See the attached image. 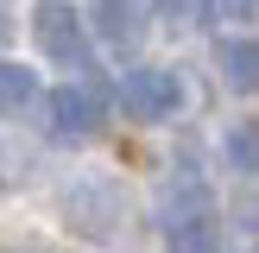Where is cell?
<instances>
[{
    "instance_id": "12",
    "label": "cell",
    "mask_w": 259,
    "mask_h": 253,
    "mask_svg": "<svg viewBox=\"0 0 259 253\" xmlns=\"http://www.w3.org/2000/svg\"><path fill=\"white\" fill-rule=\"evenodd\" d=\"M215 7H234V13H253V0H215Z\"/></svg>"
},
{
    "instance_id": "6",
    "label": "cell",
    "mask_w": 259,
    "mask_h": 253,
    "mask_svg": "<svg viewBox=\"0 0 259 253\" xmlns=\"http://www.w3.org/2000/svg\"><path fill=\"white\" fill-rule=\"evenodd\" d=\"M158 215H164V228L196 222V215H209V190H202L196 177H171V184L158 190Z\"/></svg>"
},
{
    "instance_id": "1",
    "label": "cell",
    "mask_w": 259,
    "mask_h": 253,
    "mask_svg": "<svg viewBox=\"0 0 259 253\" xmlns=\"http://www.w3.org/2000/svg\"><path fill=\"white\" fill-rule=\"evenodd\" d=\"M32 32H38V51H45L51 63H63V70H95V51H89V25L76 19L63 0H51V7H38V19H32Z\"/></svg>"
},
{
    "instance_id": "5",
    "label": "cell",
    "mask_w": 259,
    "mask_h": 253,
    "mask_svg": "<svg viewBox=\"0 0 259 253\" xmlns=\"http://www.w3.org/2000/svg\"><path fill=\"white\" fill-rule=\"evenodd\" d=\"M89 25H95V38H108L114 51H133L139 38H146V7H139V0H95V7H89Z\"/></svg>"
},
{
    "instance_id": "8",
    "label": "cell",
    "mask_w": 259,
    "mask_h": 253,
    "mask_svg": "<svg viewBox=\"0 0 259 253\" xmlns=\"http://www.w3.org/2000/svg\"><path fill=\"white\" fill-rule=\"evenodd\" d=\"M32 95H38V76L25 70V63L0 57V114H19V108H25Z\"/></svg>"
},
{
    "instance_id": "4",
    "label": "cell",
    "mask_w": 259,
    "mask_h": 253,
    "mask_svg": "<svg viewBox=\"0 0 259 253\" xmlns=\"http://www.w3.org/2000/svg\"><path fill=\"white\" fill-rule=\"evenodd\" d=\"M45 126H51V139H89L101 126V95L95 89H57V95L45 101Z\"/></svg>"
},
{
    "instance_id": "3",
    "label": "cell",
    "mask_w": 259,
    "mask_h": 253,
    "mask_svg": "<svg viewBox=\"0 0 259 253\" xmlns=\"http://www.w3.org/2000/svg\"><path fill=\"white\" fill-rule=\"evenodd\" d=\"M63 209H70V222L82 228L89 240H108L114 228H120V215H126V196H120L114 177H82V184L63 196Z\"/></svg>"
},
{
    "instance_id": "10",
    "label": "cell",
    "mask_w": 259,
    "mask_h": 253,
    "mask_svg": "<svg viewBox=\"0 0 259 253\" xmlns=\"http://www.w3.org/2000/svg\"><path fill=\"white\" fill-rule=\"evenodd\" d=\"M228 158H234V171H253V126H234L228 133Z\"/></svg>"
},
{
    "instance_id": "2",
    "label": "cell",
    "mask_w": 259,
    "mask_h": 253,
    "mask_svg": "<svg viewBox=\"0 0 259 253\" xmlns=\"http://www.w3.org/2000/svg\"><path fill=\"white\" fill-rule=\"evenodd\" d=\"M120 108L126 120H171L177 108H184V82H177V70H152V63H139V70L120 76Z\"/></svg>"
},
{
    "instance_id": "9",
    "label": "cell",
    "mask_w": 259,
    "mask_h": 253,
    "mask_svg": "<svg viewBox=\"0 0 259 253\" xmlns=\"http://www.w3.org/2000/svg\"><path fill=\"white\" fill-rule=\"evenodd\" d=\"M171 253H222V228H215V215L177 222L171 228Z\"/></svg>"
},
{
    "instance_id": "7",
    "label": "cell",
    "mask_w": 259,
    "mask_h": 253,
    "mask_svg": "<svg viewBox=\"0 0 259 253\" xmlns=\"http://www.w3.org/2000/svg\"><path fill=\"white\" fill-rule=\"evenodd\" d=\"M253 63H259L253 38H228V45H222V82L234 89V95H247V89H253Z\"/></svg>"
},
{
    "instance_id": "11",
    "label": "cell",
    "mask_w": 259,
    "mask_h": 253,
    "mask_svg": "<svg viewBox=\"0 0 259 253\" xmlns=\"http://www.w3.org/2000/svg\"><path fill=\"white\" fill-rule=\"evenodd\" d=\"M7 38H13V7L0 0V45H7Z\"/></svg>"
}]
</instances>
